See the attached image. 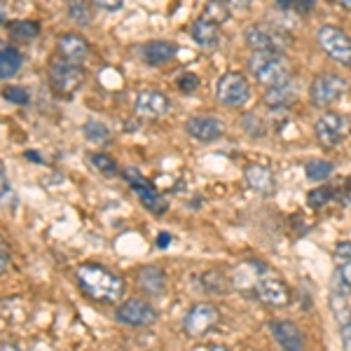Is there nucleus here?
<instances>
[{"instance_id": "6", "label": "nucleus", "mask_w": 351, "mask_h": 351, "mask_svg": "<svg viewBox=\"0 0 351 351\" xmlns=\"http://www.w3.org/2000/svg\"><path fill=\"white\" fill-rule=\"evenodd\" d=\"M344 92H347V80H344L342 75H337V73H321V75L311 82L309 96L316 108H328V106L335 104Z\"/></svg>"}, {"instance_id": "29", "label": "nucleus", "mask_w": 351, "mask_h": 351, "mask_svg": "<svg viewBox=\"0 0 351 351\" xmlns=\"http://www.w3.org/2000/svg\"><path fill=\"white\" fill-rule=\"evenodd\" d=\"M92 164L96 169H99L104 176H108V178H115L117 173H120V167H117V162L112 160V157L108 155H104V152H92Z\"/></svg>"}, {"instance_id": "42", "label": "nucleus", "mask_w": 351, "mask_h": 351, "mask_svg": "<svg viewBox=\"0 0 351 351\" xmlns=\"http://www.w3.org/2000/svg\"><path fill=\"white\" fill-rule=\"evenodd\" d=\"M169 241H171V237H169V234H160V237H157V246H160V248L169 246Z\"/></svg>"}, {"instance_id": "34", "label": "nucleus", "mask_w": 351, "mask_h": 351, "mask_svg": "<svg viewBox=\"0 0 351 351\" xmlns=\"http://www.w3.org/2000/svg\"><path fill=\"white\" fill-rule=\"evenodd\" d=\"M243 129H246V134L253 136V138H258V136L265 134L263 124H260V117H256V115H246V117H243Z\"/></svg>"}, {"instance_id": "37", "label": "nucleus", "mask_w": 351, "mask_h": 351, "mask_svg": "<svg viewBox=\"0 0 351 351\" xmlns=\"http://www.w3.org/2000/svg\"><path fill=\"white\" fill-rule=\"evenodd\" d=\"M94 5L101 10H108V12H117L124 8V0H94Z\"/></svg>"}, {"instance_id": "23", "label": "nucleus", "mask_w": 351, "mask_h": 351, "mask_svg": "<svg viewBox=\"0 0 351 351\" xmlns=\"http://www.w3.org/2000/svg\"><path fill=\"white\" fill-rule=\"evenodd\" d=\"M5 28L10 31V36L14 38V40L19 43H28L33 40V38H38V33H40V26L36 24V21H12V24H5Z\"/></svg>"}, {"instance_id": "8", "label": "nucleus", "mask_w": 351, "mask_h": 351, "mask_svg": "<svg viewBox=\"0 0 351 351\" xmlns=\"http://www.w3.org/2000/svg\"><path fill=\"white\" fill-rule=\"evenodd\" d=\"M115 319L129 328H150L157 321V311L150 302L141 298H129L115 311Z\"/></svg>"}, {"instance_id": "27", "label": "nucleus", "mask_w": 351, "mask_h": 351, "mask_svg": "<svg viewBox=\"0 0 351 351\" xmlns=\"http://www.w3.org/2000/svg\"><path fill=\"white\" fill-rule=\"evenodd\" d=\"M335 171V167H332L330 162H326V160H311L307 167H304V173H307V178L309 180H326V178H330V173Z\"/></svg>"}, {"instance_id": "19", "label": "nucleus", "mask_w": 351, "mask_h": 351, "mask_svg": "<svg viewBox=\"0 0 351 351\" xmlns=\"http://www.w3.org/2000/svg\"><path fill=\"white\" fill-rule=\"evenodd\" d=\"M190 36L202 49H216L220 45L218 24H211V21H206V19H197L190 28Z\"/></svg>"}, {"instance_id": "43", "label": "nucleus", "mask_w": 351, "mask_h": 351, "mask_svg": "<svg viewBox=\"0 0 351 351\" xmlns=\"http://www.w3.org/2000/svg\"><path fill=\"white\" fill-rule=\"evenodd\" d=\"M0 351H24V349H19L16 344H10V342H5L3 347H0Z\"/></svg>"}, {"instance_id": "28", "label": "nucleus", "mask_w": 351, "mask_h": 351, "mask_svg": "<svg viewBox=\"0 0 351 351\" xmlns=\"http://www.w3.org/2000/svg\"><path fill=\"white\" fill-rule=\"evenodd\" d=\"M332 291L342 293V295L349 298V293H351V263H342V267L335 271V276H332Z\"/></svg>"}, {"instance_id": "35", "label": "nucleus", "mask_w": 351, "mask_h": 351, "mask_svg": "<svg viewBox=\"0 0 351 351\" xmlns=\"http://www.w3.org/2000/svg\"><path fill=\"white\" fill-rule=\"evenodd\" d=\"M178 84V89H183V92H192V89L199 87V77L195 75V73H183V75L176 80Z\"/></svg>"}, {"instance_id": "7", "label": "nucleus", "mask_w": 351, "mask_h": 351, "mask_svg": "<svg viewBox=\"0 0 351 351\" xmlns=\"http://www.w3.org/2000/svg\"><path fill=\"white\" fill-rule=\"evenodd\" d=\"M319 45L330 59H335L337 64L351 68V38L344 31H339L337 26H330V24L321 26Z\"/></svg>"}, {"instance_id": "2", "label": "nucleus", "mask_w": 351, "mask_h": 351, "mask_svg": "<svg viewBox=\"0 0 351 351\" xmlns=\"http://www.w3.org/2000/svg\"><path fill=\"white\" fill-rule=\"evenodd\" d=\"M253 77L265 84V87H276V84H284L291 80V68L288 61L281 54L274 52H256L248 61Z\"/></svg>"}, {"instance_id": "1", "label": "nucleus", "mask_w": 351, "mask_h": 351, "mask_svg": "<svg viewBox=\"0 0 351 351\" xmlns=\"http://www.w3.org/2000/svg\"><path fill=\"white\" fill-rule=\"evenodd\" d=\"M77 284H80L84 295H89L96 302H120L124 291H127L120 276L92 263L77 267Z\"/></svg>"}, {"instance_id": "15", "label": "nucleus", "mask_w": 351, "mask_h": 351, "mask_svg": "<svg viewBox=\"0 0 351 351\" xmlns=\"http://www.w3.org/2000/svg\"><path fill=\"white\" fill-rule=\"evenodd\" d=\"M269 330L284 351H304V337L295 324H291V321H271Z\"/></svg>"}, {"instance_id": "18", "label": "nucleus", "mask_w": 351, "mask_h": 351, "mask_svg": "<svg viewBox=\"0 0 351 351\" xmlns=\"http://www.w3.org/2000/svg\"><path fill=\"white\" fill-rule=\"evenodd\" d=\"M138 288L150 298H162L167 293V274L155 265H148L138 271Z\"/></svg>"}, {"instance_id": "39", "label": "nucleus", "mask_w": 351, "mask_h": 351, "mask_svg": "<svg viewBox=\"0 0 351 351\" xmlns=\"http://www.w3.org/2000/svg\"><path fill=\"white\" fill-rule=\"evenodd\" d=\"M3 263H0V271H8L10 269V258H8V243H3V253H0Z\"/></svg>"}, {"instance_id": "22", "label": "nucleus", "mask_w": 351, "mask_h": 351, "mask_svg": "<svg viewBox=\"0 0 351 351\" xmlns=\"http://www.w3.org/2000/svg\"><path fill=\"white\" fill-rule=\"evenodd\" d=\"M21 64H24V54H21L14 45L5 43L3 47H0V77L8 82L10 77H14L16 73H19Z\"/></svg>"}, {"instance_id": "30", "label": "nucleus", "mask_w": 351, "mask_h": 351, "mask_svg": "<svg viewBox=\"0 0 351 351\" xmlns=\"http://www.w3.org/2000/svg\"><path fill=\"white\" fill-rule=\"evenodd\" d=\"M84 136H87V141H92V143H106V141L110 138V132L104 122L89 120L84 124Z\"/></svg>"}, {"instance_id": "4", "label": "nucleus", "mask_w": 351, "mask_h": 351, "mask_svg": "<svg viewBox=\"0 0 351 351\" xmlns=\"http://www.w3.org/2000/svg\"><path fill=\"white\" fill-rule=\"evenodd\" d=\"M84 82V71L82 66L71 64V61H59L49 68V84H52L54 94L61 99H71Z\"/></svg>"}, {"instance_id": "40", "label": "nucleus", "mask_w": 351, "mask_h": 351, "mask_svg": "<svg viewBox=\"0 0 351 351\" xmlns=\"http://www.w3.org/2000/svg\"><path fill=\"white\" fill-rule=\"evenodd\" d=\"M10 195H12V190H10V185H8V171H5V167H3V199L8 202Z\"/></svg>"}, {"instance_id": "12", "label": "nucleus", "mask_w": 351, "mask_h": 351, "mask_svg": "<svg viewBox=\"0 0 351 351\" xmlns=\"http://www.w3.org/2000/svg\"><path fill=\"white\" fill-rule=\"evenodd\" d=\"M243 38H246V45L253 49V52H274V54H281V49L286 47L284 38H281L276 31H271V28L263 26V24L251 26L246 33H243Z\"/></svg>"}, {"instance_id": "38", "label": "nucleus", "mask_w": 351, "mask_h": 351, "mask_svg": "<svg viewBox=\"0 0 351 351\" xmlns=\"http://www.w3.org/2000/svg\"><path fill=\"white\" fill-rule=\"evenodd\" d=\"M339 335H342L344 351H351V324H347V326H339Z\"/></svg>"}, {"instance_id": "36", "label": "nucleus", "mask_w": 351, "mask_h": 351, "mask_svg": "<svg viewBox=\"0 0 351 351\" xmlns=\"http://www.w3.org/2000/svg\"><path fill=\"white\" fill-rule=\"evenodd\" d=\"M335 258L339 260V263H351V241H342V243H337V248H335Z\"/></svg>"}, {"instance_id": "16", "label": "nucleus", "mask_w": 351, "mask_h": 351, "mask_svg": "<svg viewBox=\"0 0 351 351\" xmlns=\"http://www.w3.org/2000/svg\"><path fill=\"white\" fill-rule=\"evenodd\" d=\"M59 54L66 61H71V64L80 66L89 56V43L82 36H77V33H66V36L59 38Z\"/></svg>"}, {"instance_id": "31", "label": "nucleus", "mask_w": 351, "mask_h": 351, "mask_svg": "<svg viewBox=\"0 0 351 351\" xmlns=\"http://www.w3.org/2000/svg\"><path fill=\"white\" fill-rule=\"evenodd\" d=\"M335 197V190H330V188H316V190H311L309 192V197H307V204L311 208H321L324 204H328Z\"/></svg>"}, {"instance_id": "24", "label": "nucleus", "mask_w": 351, "mask_h": 351, "mask_svg": "<svg viewBox=\"0 0 351 351\" xmlns=\"http://www.w3.org/2000/svg\"><path fill=\"white\" fill-rule=\"evenodd\" d=\"M330 309H332V316H335V321H337L339 326L351 324V307H349L347 295L332 291L330 293Z\"/></svg>"}, {"instance_id": "9", "label": "nucleus", "mask_w": 351, "mask_h": 351, "mask_svg": "<svg viewBox=\"0 0 351 351\" xmlns=\"http://www.w3.org/2000/svg\"><path fill=\"white\" fill-rule=\"evenodd\" d=\"M316 138L324 148H337L349 134V120L339 112H324L316 120Z\"/></svg>"}, {"instance_id": "3", "label": "nucleus", "mask_w": 351, "mask_h": 351, "mask_svg": "<svg viewBox=\"0 0 351 351\" xmlns=\"http://www.w3.org/2000/svg\"><path fill=\"white\" fill-rule=\"evenodd\" d=\"M216 99L228 108H241L251 99V84L241 73H225L216 84Z\"/></svg>"}, {"instance_id": "5", "label": "nucleus", "mask_w": 351, "mask_h": 351, "mask_svg": "<svg viewBox=\"0 0 351 351\" xmlns=\"http://www.w3.org/2000/svg\"><path fill=\"white\" fill-rule=\"evenodd\" d=\"M122 173H124V178H127V183L132 185V190L136 192V197H138L141 204H143L148 211H152L155 216H162V213L167 211V199H164L155 185H152L138 169L127 167Z\"/></svg>"}, {"instance_id": "21", "label": "nucleus", "mask_w": 351, "mask_h": 351, "mask_svg": "<svg viewBox=\"0 0 351 351\" xmlns=\"http://www.w3.org/2000/svg\"><path fill=\"white\" fill-rule=\"evenodd\" d=\"M246 180L253 190L260 192V195H271L276 188L274 173H271L269 169L260 167V164H253V167L246 169Z\"/></svg>"}, {"instance_id": "11", "label": "nucleus", "mask_w": 351, "mask_h": 351, "mask_svg": "<svg viewBox=\"0 0 351 351\" xmlns=\"http://www.w3.org/2000/svg\"><path fill=\"white\" fill-rule=\"evenodd\" d=\"M256 295L263 304L267 307H286L291 302V291L279 276H271V274H263L256 281Z\"/></svg>"}, {"instance_id": "14", "label": "nucleus", "mask_w": 351, "mask_h": 351, "mask_svg": "<svg viewBox=\"0 0 351 351\" xmlns=\"http://www.w3.org/2000/svg\"><path fill=\"white\" fill-rule=\"evenodd\" d=\"M185 132H188L192 138L199 141V143H213L223 136V122L218 117H190L185 122Z\"/></svg>"}, {"instance_id": "32", "label": "nucleus", "mask_w": 351, "mask_h": 351, "mask_svg": "<svg viewBox=\"0 0 351 351\" xmlns=\"http://www.w3.org/2000/svg\"><path fill=\"white\" fill-rule=\"evenodd\" d=\"M279 8L284 10H293V12H300V14H309L314 10L316 0H276Z\"/></svg>"}, {"instance_id": "33", "label": "nucleus", "mask_w": 351, "mask_h": 351, "mask_svg": "<svg viewBox=\"0 0 351 351\" xmlns=\"http://www.w3.org/2000/svg\"><path fill=\"white\" fill-rule=\"evenodd\" d=\"M3 99L10 101V104H16V106H26L28 101H31V96H28L24 87H5Z\"/></svg>"}, {"instance_id": "13", "label": "nucleus", "mask_w": 351, "mask_h": 351, "mask_svg": "<svg viewBox=\"0 0 351 351\" xmlns=\"http://www.w3.org/2000/svg\"><path fill=\"white\" fill-rule=\"evenodd\" d=\"M134 110L143 120H157L169 112V99L162 92H141L136 96Z\"/></svg>"}, {"instance_id": "10", "label": "nucleus", "mask_w": 351, "mask_h": 351, "mask_svg": "<svg viewBox=\"0 0 351 351\" xmlns=\"http://www.w3.org/2000/svg\"><path fill=\"white\" fill-rule=\"evenodd\" d=\"M220 321V314L213 304L208 302H202V304H195L183 319V330L188 332L190 337H202L211 330L213 326H218Z\"/></svg>"}, {"instance_id": "20", "label": "nucleus", "mask_w": 351, "mask_h": 351, "mask_svg": "<svg viewBox=\"0 0 351 351\" xmlns=\"http://www.w3.org/2000/svg\"><path fill=\"white\" fill-rule=\"evenodd\" d=\"M293 99H295V84H293V80H288L284 84H276V87H267L263 101H265V106H267V108L279 110V108L291 106Z\"/></svg>"}, {"instance_id": "26", "label": "nucleus", "mask_w": 351, "mask_h": 351, "mask_svg": "<svg viewBox=\"0 0 351 351\" xmlns=\"http://www.w3.org/2000/svg\"><path fill=\"white\" fill-rule=\"evenodd\" d=\"M68 16L75 24L87 26L92 21V8H89L87 0H68Z\"/></svg>"}, {"instance_id": "41", "label": "nucleus", "mask_w": 351, "mask_h": 351, "mask_svg": "<svg viewBox=\"0 0 351 351\" xmlns=\"http://www.w3.org/2000/svg\"><path fill=\"white\" fill-rule=\"evenodd\" d=\"M248 3H251V0H228V5H230V8H234V10L248 8Z\"/></svg>"}, {"instance_id": "25", "label": "nucleus", "mask_w": 351, "mask_h": 351, "mask_svg": "<svg viewBox=\"0 0 351 351\" xmlns=\"http://www.w3.org/2000/svg\"><path fill=\"white\" fill-rule=\"evenodd\" d=\"M228 16H230V8H228V3H225V0H208L206 8H204L202 19H206V21H211V24L220 26L223 21H228Z\"/></svg>"}, {"instance_id": "17", "label": "nucleus", "mask_w": 351, "mask_h": 351, "mask_svg": "<svg viewBox=\"0 0 351 351\" xmlns=\"http://www.w3.org/2000/svg\"><path fill=\"white\" fill-rule=\"evenodd\" d=\"M178 54V45L169 40H150L141 47V56L148 66H164Z\"/></svg>"}, {"instance_id": "44", "label": "nucleus", "mask_w": 351, "mask_h": 351, "mask_svg": "<svg viewBox=\"0 0 351 351\" xmlns=\"http://www.w3.org/2000/svg\"><path fill=\"white\" fill-rule=\"evenodd\" d=\"M211 351H230V349H225V347H220V344H216V347H211Z\"/></svg>"}]
</instances>
